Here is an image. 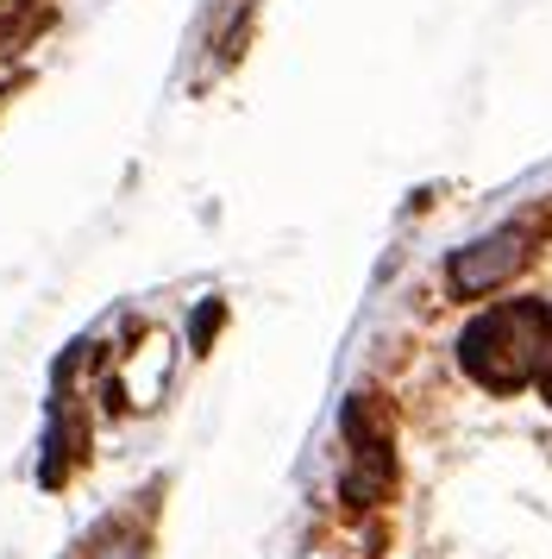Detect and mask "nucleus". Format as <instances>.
Segmentation results:
<instances>
[{
	"label": "nucleus",
	"instance_id": "1",
	"mask_svg": "<svg viewBox=\"0 0 552 559\" xmlns=\"http://www.w3.org/2000/svg\"><path fill=\"white\" fill-rule=\"evenodd\" d=\"M552 308L540 302H502L477 314L465 340H458V365L471 371L483 390H521L540 378V353H547Z\"/></svg>",
	"mask_w": 552,
	"mask_h": 559
},
{
	"label": "nucleus",
	"instance_id": "2",
	"mask_svg": "<svg viewBox=\"0 0 552 559\" xmlns=\"http://www.w3.org/2000/svg\"><path fill=\"white\" fill-rule=\"evenodd\" d=\"M527 264V233L508 227L496 233V239H483V246H471V252L452 258V289H465V296H483V289H496V283H508L515 271Z\"/></svg>",
	"mask_w": 552,
	"mask_h": 559
},
{
	"label": "nucleus",
	"instance_id": "3",
	"mask_svg": "<svg viewBox=\"0 0 552 559\" xmlns=\"http://www.w3.org/2000/svg\"><path fill=\"white\" fill-rule=\"evenodd\" d=\"M32 7H38V0H0V45H7V38L32 20Z\"/></svg>",
	"mask_w": 552,
	"mask_h": 559
},
{
	"label": "nucleus",
	"instance_id": "4",
	"mask_svg": "<svg viewBox=\"0 0 552 559\" xmlns=\"http://www.w3.org/2000/svg\"><path fill=\"white\" fill-rule=\"evenodd\" d=\"M540 383L552 390V328H547V353H540Z\"/></svg>",
	"mask_w": 552,
	"mask_h": 559
}]
</instances>
